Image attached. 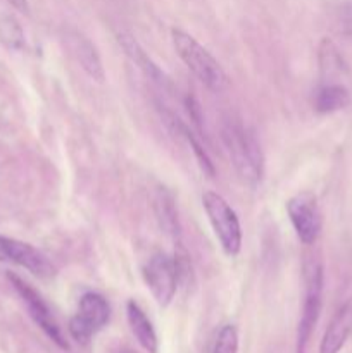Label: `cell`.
<instances>
[{"instance_id": "2e32d148", "label": "cell", "mask_w": 352, "mask_h": 353, "mask_svg": "<svg viewBox=\"0 0 352 353\" xmlns=\"http://www.w3.org/2000/svg\"><path fill=\"white\" fill-rule=\"evenodd\" d=\"M351 103V92L345 83H321L314 95V110L317 114H333Z\"/></svg>"}, {"instance_id": "8fae6325", "label": "cell", "mask_w": 352, "mask_h": 353, "mask_svg": "<svg viewBox=\"0 0 352 353\" xmlns=\"http://www.w3.org/2000/svg\"><path fill=\"white\" fill-rule=\"evenodd\" d=\"M317 62L321 83H344V79L349 78L347 62L330 38L321 40L317 48Z\"/></svg>"}, {"instance_id": "44dd1931", "label": "cell", "mask_w": 352, "mask_h": 353, "mask_svg": "<svg viewBox=\"0 0 352 353\" xmlns=\"http://www.w3.org/2000/svg\"><path fill=\"white\" fill-rule=\"evenodd\" d=\"M340 21H342V28H344V33L347 34L349 40L352 41V3H347L344 6L340 12Z\"/></svg>"}, {"instance_id": "30bf717a", "label": "cell", "mask_w": 352, "mask_h": 353, "mask_svg": "<svg viewBox=\"0 0 352 353\" xmlns=\"http://www.w3.org/2000/svg\"><path fill=\"white\" fill-rule=\"evenodd\" d=\"M352 334V302H345L328 324L320 353H340Z\"/></svg>"}, {"instance_id": "6da1fadb", "label": "cell", "mask_w": 352, "mask_h": 353, "mask_svg": "<svg viewBox=\"0 0 352 353\" xmlns=\"http://www.w3.org/2000/svg\"><path fill=\"white\" fill-rule=\"evenodd\" d=\"M223 141L230 154L231 164L238 176L255 188L264 176V154L255 131L242 123L238 117H230L223 124Z\"/></svg>"}, {"instance_id": "ba28073f", "label": "cell", "mask_w": 352, "mask_h": 353, "mask_svg": "<svg viewBox=\"0 0 352 353\" xmlns=\"http://www.w3.org/2000/svg\"><path fill=\"white\" fill-rule=\"evenodd\" d=\"M7 278H9V281L12 283V286L16 288V292L19 293V296L23 299V302L26 303L28 312H30V316L33 317L35 323L41 327V331H43V333L47 334V336L50 338V340L54 341V343L57 345L61 350H69V343L66 341V336L62 334L59 324L55 323L54 316H52L50 309H48L47 303L43 302V299H41V296L38 295V293L35 292V290L31 288V286L28 285L24 279H21L17 274L9 272V274H7Z\"/></svg>"}, {"instance_id": "d6986e66", "label": "cell", "mask_w": 352, "mask_h": 353, "mask_svg": "<svg viewBox=\"0 0 352 353\" xmlns=\"http://www.w3.org/2000/svg\"><path fill=\"white\" fill-rule=\"evenodd\" d=\"M213 353H238V331L237 327L226 324L217 331Z\"/></svg>"}, {"instance_id": "9a60e30c", "label": "cell", "mask_w": 352, "mask_h": 353, "mask_svg": "<svg viewBox=\"0 0 352 353\" xmlns=\"http://www.w3.org/2000/svg\"><path fill=\"white\" fill-rule=\"evenodd\" d=\"M116 40H117V43L121 45V48L124 50V54H126L128 57H130L131 61H133L135 64H137L138 68H140L141 71L148 76V78H152L154 81L161 83V85H166V83H168V78L164 76V72H162L161 69L157 68V64H155V62L148 57V54L144 50V48H141V45L135 40L133 34L128 33V31H124V30H121L116 33Z\"/></svg>"}, {"instance_id": "ffe728a7", "label": "cell", "mask_w": 352, "mask_h": 353, "mask_svg": "<svg viewBox=\"0 0 352 353\" xmlns=\"http://www.w3.org/2000/svg\"><path fill=\"white\" fill-rule=\"evenodd\" d=\"M68 330H69V334H71L72 340H75L76 343H79V345H88L90 340L93 338L92 331H90L88 327H86L85 324H83L81 321H79L78 317H75V316L69 319Z\"/></svg>"}, {"instance_id": "7c38bea8", "label": "cell", "mask_w": 352, "mask_h": 353, "mask_svg": "<svg viewBox=\"0 0 352 353\" xmlns=\"http://www.w3.org/2000/svg\"><path fill=\"white\" fill-rule=\"evenodd\" d=\"M93 334L97 331H100L102 327L107 326L110 319V307L109 302L106 300V296H102L100 293L88 292L79 299V307L78 312L75 314Z\"/></svg>"}, {"instance_id": "5b68a950", "label": "cell", "mask_w": 352, "mask_h": 353, "mask_svg": "<svg viewBox=\"0 0 352 353\" xmlns=\"http://www.w3.org/2000/svg\"><path fill=\"white\" fill-rule=\"evenodd\" d=\"M144 279L147 288L159 307H168L178 290V268L175 257L157 252L147 261L144 268Z\"/></svg>"}, {"instance_id": "9c48e42d", "label": "cell", "mask_w": 352, "mask_h": 353, "mask_svg": "<svg viewBox=\"0 0 352 353\" xmlns=\"http://www.w3.org/2000/svg\"><path fill=\"white\" fill-rule=\"evenodd\" d=\"M68 40V48L71 50L72 57L78 61V64L81 65L83 71L97 83H104L106 79V71H104L102 59H100L99 52H97L95 45L88 40L86 37H83L78 31H71V33L66 37Z\"/></svg>"}, {"instance_id": "7a4b0ae2", "label": "cell", "mask_w": 352, "mask_h": 353, "mask_svg": "<svg viewBox=\"0 0 352 353\" xmlns=\"http://www.w3.org/2000/svg\"><path fill=\"white\" fill-rule=\"evenodd\" d=\"M171 41L176 55L206 88L214 93H221L228 88L230 79L224 69L214 59V55L206 47H202L192 34L183 30H173Z\"/></svg>"}, {"instance_id": "e0dca14e", "label": "cell", "mask_w": 352, "mask_h": 353, "mask_svg": "<svg viewBox=\"0 0 352 353\" xmlns=\"http://www.w3.org/2000/svg\"><path fill=\"white\" fill-rule=\"evenodd\" d=\"M168 119H171L169 123H171L173 130H175L178 134H182V137L188 141V145L192 147L193 155H195L197 162H199L204 174H207L209 178H214V176H216V168H214L213 161H211V157L207 155V152L204 150V147L200 145V141L195 138V134H193L192 131H190V128L186 126V124H183V121L178 119L175 114H168Z\"/></svg>"}, {"instance_id": "4fadbf2b", "label": "cell", "mask_w": 352, "mask_h": 353, "mask_svg": "<svg viewBox=\"0 0 352 353\" xmlns=\"http://www.w3.org/2000/svg\"><path fill=\"white\" fill-rule=\"evenodd\" d=\"M154 212L157 219L159 228L171 238L175 243L179 245L182 240V224L178 219V210H176L175 196L166 188H159L154 199Z\"/></svg>"}, {"instance_id": "277c9868", "label": "cell", "mask_w": 352, "mask_h": 353, "mask_svg": "<svg viewBox=\"0 0 352 353\" xmlns=\"http://www.w3.org/2000/svg\"><path fill=\"white\" fill-rule=\"evenodd\" d=\"M202 205L223 252L228 257H237L242 248V228L235 210L216 192L204 193Z\"/></svg>"}, {"instance_id": "7402d4cb", "label": "cell", "mask_w": 352, "mask_h": 353, "mask_svg": "<svg viewBox=\"0 0 352 353\" xmlns=\"http://www.w3.org/2000/svg\"><path fill=\"white\" fill-rule=\"evenodd\" d=\"M9 3L14 7V9L19 10V12H24V14L30 12V6H28V0H9Z\"/></svg>"}, {"instance_id": "ac0fdd59", "label": "cell", "mask_w": 352, "mask_h": 353, "mask_svg": "<svg viewBox=\"0 0 352 353\" xmlns=\"http://www.w3.org/2000/svg\"><path fill=\"white\" fill-rule=\"evenodd\" d=\"M0 41L10 50H21L24 47L23 28L12 16L0 17Z\"/></svg>"}, {"instance_id": "5bb4252c", "label": "cell", "mask_w": 352, "mask_h": 353, "mask_svg": "<svg viewBox=\"0 0 352 353\" xmlns=\"http://www.w3.org/2000/svg\"><path fill=\"white\" fill-rule=\"evenodd\" d=\"M126 317H128V324H130L131 333H133V336L137 338L140 347L148 353H157L159 341H157V334H155L154 326H152L147 314L141 310V307L138 305L135 300H130V302L126 303Z\"/></svg>"}, {"instance_id": "52a82bcc", "label": "cell", "mask_w": 352, "mask_h": 353, "mask_svg": "<svg viewBox=\"0 0 352 353\" xmlns=\"http://www.w3.org/2000/svg\"><path fill=\"white\" fill-rule=\"evenodd\" d=\"M286 212L299 240L304 245L316 243L323 226L316 196L309 192L297 193L286 202Z\"/></svg>"}, {"instance_id": "8992f818", "label": "cell", "mask_w": 352, "mask_h": 353, "mask_svg": "<svg viewBox=\"0 0 352 353\" xmlns=\"http://www.w3.org/2000/svg\"><path fill=\"white\" fill-rule=\"evenodd\" d=\"M0 262L19 265L41 279H50L57 274V269L50 259L41 254L38 248L3 234H0Z\"/></svg>"}, {"instance_id": "3957f363", "label": "cell", "mask_w": 352, "mask_h": 353, "mask_svg": "<svg viewBox=\"0 0 352 353\" xmlns=\"http://www.w3.org/2000/svg\"><path fill=\"white\" fill-rule=\"evenodd\" d=\"M304 283H306V295H304L302 314L297 331V353H306L311 336L314 333L323 307V285L324 274L320 261H309L304 265Z\"/></svg>"}]
</instances>
